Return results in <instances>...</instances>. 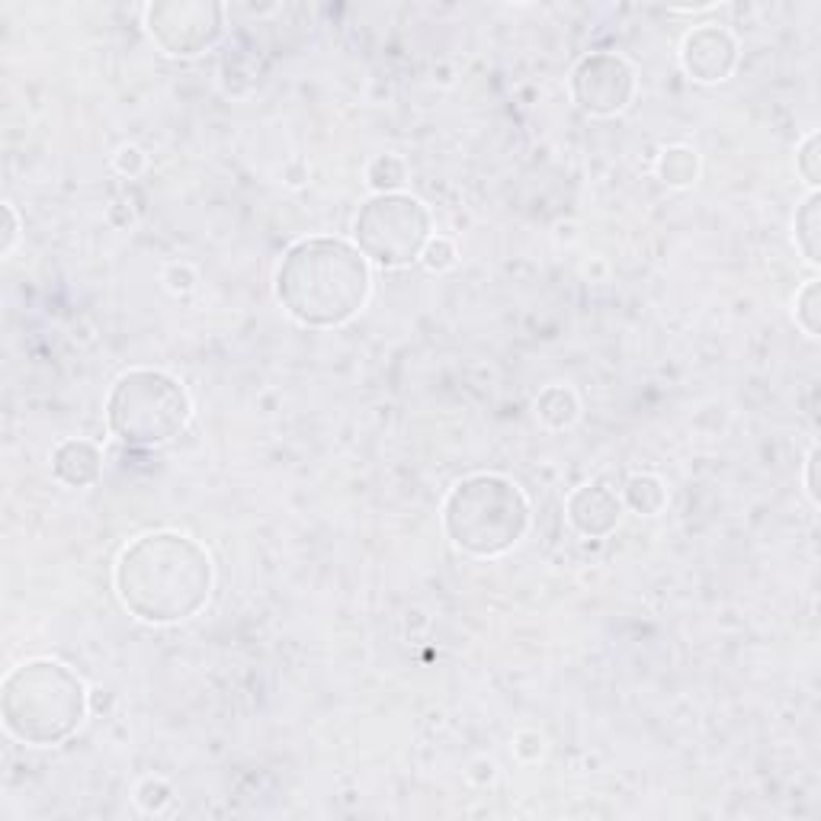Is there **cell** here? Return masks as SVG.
Returning <instances> with one entry per match:
<instances>
[{
  "label": "cell",
  "mask_w": 821,
  "mask_h": 821,
  "mask_svg": "<svg viewBox=\"0 0 821 821\" xmlns=\"http://www.w3.org/2000/svg\"><path fill=\"white\" fill-rule=\"evenodd\" d=\"M116 590L122 607L142 623H184L209 600L212 562L184 532H148L119 555Z\"/></svg>",
  "instance_id": "6da1fadb"
},
{
  "label": "cell",
  "mask_w": 821,
  "mask_h": 821,
  "mask_svg": "<svg viewBox=\"0 0 821 821\" xmlns=\"http://www.w3.org/2000/svg\"><path fill=\"white\" fill-rule=\"evenodd\" d=\"M370 290V260L340 238H302L277 270V298L305 328L347 325L363 312Z\"/></svg>",
  "instance_id": "7a4b0ae2"
},
{
  "label": "cell",
  "mask_w": 821,
  "mask_h": 821,
  "mask_svg": "<svg viewBox=\"0 0 821 821\" xmlns=\"http://www.w3.org/2000/svg\"><path fill=\"white\" fill-rule=\"evenodd\" d=\"M0 716L26 744H61L87 716V687L61 661H26L3 680Z\"/></svg>",
  "instance_id": "3957f363"
},
{
  "label": "cell",
  "mask_w": 821,
  "mask_h": 821,
  "mask_svg": "<svg viewBox=\"0 0 821 821\" xmlns=\"http://www.w3.org/2000/svg\"><path fill=\"white\" fill-rule=\"evenodd\" d=\"M443 524L462 552L494 559L524 539L530 527V504L504 476H472L449 491Z\"/></svg>",
  "instance_id": "277c9868"
},
{
  "label": "cell",
  "mask_w": 821,
  "mask_h": 821,
  "mask_svg": "<svg viewBox=\"0 0 821 821\" xmlns=\"http://www.w3.org/2000/svg\"><path fill=\"white\" fill-rule=\"evenodd\" d=\"M190 395L180 379L161 370H132L126 373L106 401L109 431L126 446H161L184 434L190 421Z\"/></svg>",
  "instance_id": "5b68a950"
},
{
  "label": "cell",
  "mask_w": 821,
  "mask_h": 821,
  "mask_svg": "<svg viewBox=\"0 0 821 821\" xmlns=\"http://www.w3.org/2000/svg\"><path fill=\"white\" fill-rule=\"evenodd\" d=\"M353 235L366 260L388 270L408 267L431 242V212L414 196L376 193L360 209Z\"/></svg>",
  "instance_id": "8992f818"
},
{
  "label": "cell",
  "mask_w": 821,
  "mask_h": 821,
  "mask_svg": "<svg viewBox=\"0 0 821 821\" xmlns=\"http://www.w3.org/2000/svg\"><path fill=\"white\" fill-rule=\"evenodd\" d=\"M148 33L174 58H193L222 36V7L206 0H167L148 7Z\"/></svg>",
  "instance_id": "52a82bcc"
},
{
  "label": "cell",
  "mask_w": 821,
  "mask_h": 821,
  "mask_svg": "<svg viewBox=\"0 0 821 821\" xmlns=\"http://www.w3.org/2000/svg\"><path fill=\"white\" fill-rule=\"evenodd\" d=\"M572 97L590 116H617L635 97V71L613 51H594L572 71Z\"/></svg>",
  "instance_id": "ba28073f"
},
{
  "label": "cell",
  "mask_w": 821,
  "mask_h": 821,
  "mask_svg": "<svg viewBox=\"0 0 821 821\" xmlns=\"http://www.w3.org/2000/svg\"><path fill=\"white\" fill-rule=\"evenodd\" d=\"M680 61L700 84H719L738 64V43L723 26H700L683 39Z\"/></svg>",
  "instance_id": "9c48e42d"
},
{
  "label": "cell",
  "mask_w": 821,
  "mask_h": 821,
  "mask_svg": "<svg viewBox=\"0 0 821 821\" xmlns=\"http://www.w3.org/2000/svg\"><path fill=\"white\" fill-rule=\"evenodd\" d=\"M623 501L607 484H584L568 497V520L580 536L603 539L620 527Z\"/></svg>",
  "instance_id": "30bf717a"
},
{
  "label": "cell",
  "mask_w": 821,
  "mask_h": 821,
  "mask_svg": "<svg viewBox=\"0 0 821 821\" xmlns=\"http://www.w3.org/2000/svg\"><path fill=\"white\" fill-rule=\"evenodd\" d=\"M103 469V456L94 443L87 439H64L55 446L51 453V472L58 482H64L68 488H87L99 479Z\"/></svg>",
  "instance_id": "8fae6325"
},
{
  "label": "cell",
  "mask_w": 821,
  "mask_h": 821,
  "mask_svg": "<svg viewBox=\"0 0 821 821\" xmlns=\"http://www.w3.org/2000/svg\"><path fill=\"white\" fill-rule=\"evenodd\" d=\"M536 414L546 427L565 431L578 421V395L565 386H549L536 398Z\"/></svg>",
  "instance_id": "7c38bea8"
},
{
  "label": "cell",
  "mask_w": 821,
  "mask_h": 821,
  "mask_svg": "<svg viewBox=\"0 0 821 821\" xmlns=\"http://www.w3.org/2000/svg\"><path fill=\"white\" fill-rule=\"evenodd\" d=\"M626 504L642 514V517H655L665 511L668 504V491H665V482L655 479V476H632L626 482Z\"/></svg>",
  "instance_id": "4fadbf2b"
},
{
  "label": "cell",
  "mask_w": 821,
  "mask_h": 821,
  "mask_svg": "<svg viewBox=\"0 0 821 821\" xmlns=\"http://www.w3.org/2000/svg\"><path fill=\"white\" fill-rule=\"evenodd\" d=\"M700 174V157L690 148H668L658 161V177L668 187H690Z\"/></svg>",
  "instance_id": "5bb4252c"
},
{
  "label": "cell",
  "mask_w": 821,
  "mask_h": 821,
  "mask_svg": "<svg viewBox=\"0 0 821 821\" xmlns=\"http://www.w3.org/2000/svg\"><path fill=\"white\" fill-rule=\"evenodd\" d=\"M819 228H821V196L812 193L806 206L796 212V244L802 247L809 263H819Z\"/></svg>",
  "instance_id": "9a60e30c"
},
{
  "label": "cell",
  "mask_w": 821,
  "mask_h": 821,
  "mask_svg": "<svg viewBox=\"0 0 821 821\" xmlns=\"http://www.w3.org/2000/svg\"><path fill=\"white\" fill-rule=\"evenodd\" d=\"M408 171H404V161L395 157V154H383L370 164V184L376 193H398V187L404 184Z\"/></svg>",
  "instance_id": "2e32d148"
},
{
  "label": "cell",
  "mask_w": 821,
  "mask_h": 821,
  "mask_svg": "<svg viewBox=\"0 0 821 821\" xmlns=\"http://www.w3.org/2000/svg\"><path fill=\"white\" fill-rule=\"evenodd\" d=\"M796 321L809 338H819V280H812L796 298Z\"/></svg>",
  "instance_id": "e0dca14e"
},
{
  "label": "cell",
  "mask_w": 821,
  "mask_h": 821,
  "mask_svg": "<svg viewBox=\"0 0 821 821\" xmlns=\"http://www.w3.org/2000/svg\"><path fill=\"white\" fill-rule=\"evenodd\" d=\"M421 260H424V267L427 270H446V267H453L456 263V247L446 242V238H431L427 247H424V254H421Z\"/></svg>",
  "instance_id": "ac0fdd59"
},
{
  "label": "cell",
  "mask_w": 821,
  "mask_h": 821,
  "mask_svg": "<svg viewBox=\"0 0 821 821\" xmlns=\"http://www.w3.org/2000/svg\"><path fill=\"white\" fill-rule=\"evenodd\" d=\"M799 171L812 187H819V132H812L799 148Z\"/></svg>",
  "instance_id": "d6986e66"
},
{
  "label": "cell",
  "mask_w": 821,
  "mask_h": 821,
  "mask_svg": "<svg viewBox=\"0 0 821 821\" xmlns=\"http://www.w3.org/2000/svg\"><path fill=\"white\" fill-rule=\"evenodd\" d=\"M139 802H142V809H148V812H161L167 802H171V789L157 779H148L145 786L139 789Z\"/></svg>",
  "instance_id": "ffe728a7"
},
{
  "label": "cell",
  "mask_w": 821,
  "mask_h": 821,
  "mask_svg": "<svg viewBox=\"0 0 821 821\" xmlns=\"http://www.w3.org/2000/svg\"><path fill=\"white\" fill-rule=\"evenodd\" d=\"M142 164H145V157H142V151L139 148H122L119 154H116V171L119 174H139L142 171Z\"/></svg>",
  "instance_id": "44dd1931"
},
{
  "label": "cell",
  "mask_w": 821,
  "mask_h": 821,
  "mask_svg": "<svg viewBox=\"0 0 821 821\" xmlns=\"http://www.w3.org/2000/svg\"><path fill=\"white\" fill-rule=\"evenodd\" d=\"M3 219H7V232H3V254H10V250H13V244H16V235H20V222H16V212H13V206H10V202L3 206Z\"/></svg>",
  "instance_id": "7402d4cb"
},
{
  "label": "cell",
  "mask_w": 821,
  "mask_h": 821,
  "mask_svg": "<svg viewBox=\"0 0 821 821\" xmlns=\"http://www.w3.org/2000/svg\"><path fill=\"white\" fill-rule=\"evenodd\" d=\"M816 469H819V449H812V453H809V459H806V491H809L812 504H819V482H816Z\"/></svg>",
  "instance_id": "603a6c76"
}]
</instances>
